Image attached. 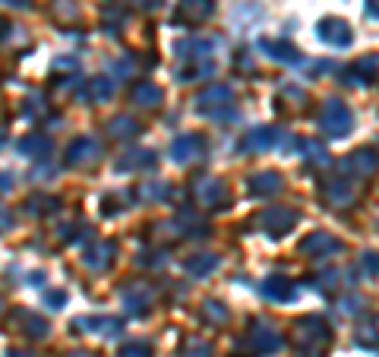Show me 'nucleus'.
<instances>
[{
	"mask_svg": "<svg viewBox=\"0 0 379 357\" xmlns=\"http://www.w3.org/2000/svg\"><path fill=\"white\" fill-rule=\"evenodd\" d=\"M332 338L329 326L323 323V319L316 316H303L294 323V329H291V341H294L301 351H316V348H326Z\"/></svg>",
	"mask_w": 379,
	"mask_h": 357,
	"instance_id": "1",
	"label": "nucleus"
},
{
	"mask_svg": "<svg viewBox=\"0 0 379 357\" xmlns=\"http://www.w3.org/2000/svg\"><path fill=\"white\" fill-rule=\"evenodd\" d=\"M351 111H348V105H341L338 98H329L323 105V111H319V127L326 130L329 136H348L351 133Z\"/></svg>",
	"mask_w": 379,
	"mask_h": 357,
	"instance_id": "2",
	"label": "nucleus"
},
{
	"mask_svg": "<svg viewBox=\"0 0 379 357\" xmlns=\"http://www.w3.org/2000/svg\"><path fill=\"white\" fill-rule=\"evenodd\" d=\"M228 184L224 180H218V177H199L193 184V200L196 202H202V206H218V209H224L228 206Z\"/></svg>",
	"mask_w": 379,
	"mask_h": 357,
	"instance_id": "3",
	"label": "nucleus"
},
{
	"mask_svg": "<svg viewBox=\"0 0 379 357\" xmlns=\"http://www.w3.org/2000/svg\"><path fill=\"white\" fill-rule=\"evenodd\" d=\"M297 209H288V206H269L266 212L259 215V224L266 234L272 237H281L284 231H291V224H297Z\"/></svg>",
	"mask_w": 379,
	"mask_h": 357,
	"instance_id": "4",
	"label": "nucleus"
},
{
	"mask_svg": "<svg viewBox=\"0 0 379 357\" xmlns=\"http://www.w3.org/2000/svg\"><path fill=\"white\" fill-rule=\"evenodd\" d=\"M231 101H234V92H231L228 86H212V89H206L196 98V108H199L202 114H209V118H224Z\"/></svg>",
	"mask_w": 379,
	"mask_h": 357,
	"instance_id": "5",
	"label": "nucleus"
},
{
	"mask_svg": "<svg viewBox=\"0 0 379 357\" xmlns=\"http://www.w3.org/2000/svg\"><path fill=\"white\" fill-rule=\"evenodd\" d=\"M376 165H379L376 152H370V149H357V152H351V155H348L345 162L338 165V171L345 174L348 180H360V177H367V174H373V171H376Z\"/></svg>",
	"mask_w": 379,
	"mask_h": 357,
	"instance_id": "6",
	"label": "nucleus"
},
{
	"mask_svg": "<svg viewBox=\"0 0 379 357\" xmlns=\"http://www.w3.org/2000/svg\"><path fill=\"white\" fill-rule=\"evenodd\" d=\"M316 35L332 48H348V45H351V38H354L345 19H335V16H326L323 23L316 26Z\"/></svg>",
	"mask_w": 379,
	"mask_h": 357,
	"instance_id": "7",
	"label": "nucleus"
},
{
	"mask_svg": "<svg viewBox=\"0 0 379 357\" xmlns=\"http://www.w3.org/2000/svg\"><path fill=\"white\" fill-rule=\"evenodd\" d=\"M202 152H206V140H202L199 133L177 136V140H174V145H171V158H174V162H180V165L202 158Z\"/></svg>",
	"mask_w": 379,
	"mask_h": 357,
	"instance_id": "8",
	"label": "nucleus"
},
{
	"mask_svg": "<svg viewBox=\"0 0 379 357\" xmlns=\"http://www.w3.org/2000/svg\"><path fill=\"white\" fill-rule=\"evenodd\" d=\"M301 250L307 253V257H332V253L341 250V244L332 234H326V231H316V234H310L307 240H303Z\"/></svg>",
	"mask_w": 379,
	"mask_h": 357,
	"instance_id": "9",
	"label": "nucleus"
},
{
	"mask_svg": "<svg viewBox=\"0 0 379 357\" xmlns=\"http://www.w3.org/2000/svg\"><path fill=\"white\" fill-rule=\"evenodd\" d=\"M323 193H326V202H332V206H348V202L354 200L351 180L341 177V174H338V177H332V180H326Z\"/></svg>",
	"mask_w": 379,
	"mask_h": 357,
	"instance_id": "10",
	"label": "nucleus"
},
{
	"mask_svg": "<svg viewBox=\"0 0 379 357\" xmlns=\"http://www.w3.org/2000/svg\"><path fill=\"white\" fill-rule=\"evenodd\" d=\"M279 140H281V133L275 127H256V130H250V133H246L244 149L246 152H266V149H272Z\"/></svg>",
	"mask_w": 379,
	"mask_h": 357,
	"instance_id": "11",
	"label": "nucleus"
},
{
	"mask_svg": "<svg viewBox=\"0 0 379 357\" xmlns=\"http://www.w3.org/2000/svg\"><path fill=\"white\" fill-rule=\"evenodd\" d=\"M98 158V143L89 140V136H79V140L70 143L67 149V165H85Z\"/></svg>",
	"mask_w": 379,
	"mask_h": 357,
	"instance_id": "12",
	"label": "nucleus"
},
{
	"mask_svg": "<svg viewBox=\"0 0 379 357\" xmlns=\"http://www.w3.org/2000/svg\"><path fill=\"white\" fill-rule=\"evenodd\" d=\"M215 10L212 0H180V13L177 19L180 23H202V19H209Z\"/></svg>",
	"mask_w": 379,
	"mask_h": 357,
	"instance_id": "13",
	"label": "nucleus"
},
{
	"mask_svg": "<svg viewBox=\"0 0 379 357\" xmlns=\"http://www.w3.org/2000/svg\"><path fill=\"white\" fill-rule=\"evenodd\" d=\"M250 341H253V348H256L259 354H272V351H279L281 348V335L272 329V326H262L256 323V329L250 332Z\"/></svg>",
	"mask_w": 379,
	"mask_h": 357,
	"instance_id": "14",
	"label": "nucleus"
},
{
	"mask_svg": "<svg viewBox=\"0 0 379 357\" xmlns=\"http://www.w3.org/2000/svg\"><path fill=\"white\" fill-rule=\"evenodd\" d=\"M10 326H26V335H32V338H45L48 335V323L41 316H35L32 310H16L10 316Z\"/></svg>",
	"mask_w": 379,
	"mask_h": 357,
	"instance_id": "15",
	"label": "nucleus"
},
{
	"mask_svg": "<svg viewBox=\"0 0 379 357\" xmlns=\"http://www.w3.org/2000/svg\"><path fill=\"white\" fill-rule=\"evenodd\" d=\"M259 48L266 51L272 61H281V63H297L301 61V54H297L294 45H288V41H272V38H262Z\"/></svg>",
	"mask_w": 379,
	"mask_h": 357,
	"instance_id": "16",
	"label": "nucleus"
},
{
	"mask_svg": "<svg viewBox=\"0 0 379 357\" xmlns=\"http://www.w3.org/2000/svg\"><path fill=\"white\" fill-rule=\"evenodd\" d=\"M76 326H83V332H98V335L120 332V319L114 316H85V319H76Z\"/></svg>",
	"mask_w": 379,
	"mask_h": 357,
	"instance_id": "17",
	"label": "nucleus"
},
{
	"mask_svg": "<svg viewBox=\"0 0 379 357\" xmlns=\"http://www.w3.org/2000/svg\"><path fill=\"white\" fill-rule=\"evenodd\" d=\"M262 294H266L269 301H291V297H294V285H291V279H284V275H272V279H266V285H262Z\"/></svg>",
	"mask_w": 379,
	"mask_h": 357,
	"instance_id": "18",
	"label": "nucleus"
},
{
	"mask_svg": "<svg viewBox=\"0 0 379 357\" xmlns=\"http://www.w3.org/2000/svg\"><path fill=\"white\" fill-rule=\"evenodd\" d=\"M114 95V79L111 76H95L89 79V89H85V98L95 101V105H101V101H108Z\"/></svg>",
	"mask_w": 379,
	"mask_h": 357,
	"instance_id": "19",
	"label": "nucleus"
},
{
	"mask_svg": "<svg viewBox=\"0 0 379 357\" xmlns=\"http://www.w3.org/2000/svg\"><path fill=\"white\" fill-rule=\"evenodd\" d=\"M152 297V288L149 285H133L123 291V304H127L130 313H145V304Z\"/></svg>",
	"mask_w": 379,
	"mask_h": 357,
	"instance_id": "20",
	"label": "nucleus"
},
{
	"mask_svg": "<svg viewBox=\"0 0 379 357\" xmlns=\"http://www.w3.org/2000/svg\"><path fill=\"white\" fill-rule=\"evenodd\" d=\"M250 190L256 196H275L281 190V177L275 171H266V174H256V177L250 180Z\"/></svg>",
	"mask_w": 379,
	"mask_h": 357,
	"instance_id": "21",
	"label": "nucleus"
},
{
	"mask_svg": "<svg viewBox=\"0 0 379 357\" xmlns=\"http://www.w3.org/2000/svg\"><path fill=\"white\" fill-rule=\"evenodd\" d=\"M19 152H23V155H28V158H48L51 140H48V136L32 133V136H26V140H19Z\"/></svg>",
	"mask_w": 379,
	"mask_h": 357,
	"instance_id": "22",
	"label": "nucleus"
},
{
	"mask_svg": "<svg viewBox=\"0 0 379 357\" xmlns=\"http://www.w3.org/2000/svg\"><path fill=\"white\" fill-rule=\"evenodd\" d=\"M215 266H218V257H215V253H196V257L187 259V272L193 275V279H202V275H209Z\"/></svg>",
	"mask_w": 379,
	"mask_h": 357,
	"instance_id": "23",
	"label": "nucleus"
},
{
	"mask_svg": "<svg viewBox=\"0 0 379 357\" xmlns=\"http://www.w3.org/2000/svg\"><path fill=\"white\" fill-rule=\"evenodd\" d=\"M111 253H114V244H95L92 250L83 257V262H85L89 269H105L108 259H111Z\"/></svg>",
	"mask_w": 379,
	"mask_h": 357,
	"instance_id": "24",
	"label": "nucleus"
},
{
	"mask_svg": "<svg viewBox=\"0 0 379 357\" xmlns=\"http://www.w3.org/2000/svg\"><path fill=\"white\" fill-rule=\"evenodd\" d=\"M133 98H136V105H142V108H155L158 101H162V89H158L155 83H140Z\"/></svg>",
	"mask_w": 379,
	"mask_h": 357,
	"instance_id": "25",
	"label": "nucleus"
},
{
	"mask_svg": "<svg viewBox=\"0 0 379 357\" xmlns=\"http://www.w3.org/2000/svg\"><path fill=\"white\" fill-rule=\"evenodd\" d=\"M108 130H111V136H114V140H130V136H136V133H140V123H136L133 118H127V114H123V118H114V120H111V127H108Z\"/></svg>",
	"mask_w": 379,
	"mask_h": 357,
	"instance_id": "26",
	"label": "nucleus"
},
{
	"mask_svg": "<svg viewBox=\"0 0 379 357\" xmlns=\"http://www.w3.org/2000/svg\"><path fill=\"white\" fill-rule=\"evenodd\" d=\"M212 48H215L212 38H190V41H184V45H177L180 54H190L193 61H196V57H206Z\"/></svg>",
	"mask_w": 379,
	"mask_h": 357,
	"instance_id": "27",
	"label": "nucleus"
},
{
	"mask_svg": "<svg viewBox=\"0 0 379 357\" xmlns=\"http://www.w3.org/2000/svg\"><path fill=\"white\" fill-rule=\"evenodd\" d=\"M155 155L152 152H133V155H123L118 162V171H130V167H152Z\"/></svg>",
	"mask_w": 379,
	"mask_h": 357,
	"instance_id": "28",
	"label": "nucleus"
},
{
	"mask_svg": "<svg viewBox=\"0 0 379 357\" xmlns=\"http://www.w3.org/2000/svg\"><path fill=\"white\" fill-rule=\"evenodd\" d=\"M212 73H215L212 61H199V57H196V61L190 63V67H187L184 73H180V79L187 83V79H202V76H212Z\"/></svg>",
	"mask_w": 379,
	"mask_h": 357,
	"instance_id": "29",
	"label": "nucleus"
},
{
	"mask_svg": "<svg viewBox=\"0 0 379 357\" xmlns=\"http://www.w3.org/2000/svg\"><path fill=\"white\" fill-rule=\"evenodd\" d=\"M184 357H212V345L202 338H190L184 345Z\"/></svg>",
	"mask_w": 379,
	"mask_h": 357,
	"instance_id": "30",
	"label": "nucleus"
},
{
	"mask_svg": "<svg viewBox=\"0 0 379 357\" xmlns=\"http://www.w3.org/2000/svg\"><path fill=\"white\" fill-rule=\"evenodd\" d=\"M32 206H28V212L35 215H45V212H57V200H51V196H35V200H28Z\"/></svg>",
	"mask_w": 379,
	"mask_h": 357,
	"instance_id": "31",
	"label": "nucleus"
},
{
	"mask_svg": "<svg viewBox=\"0 0 379 357\" xmlns=\"http://www.w3.org/2000/svg\"><path fill=\"white\" fill-rule=\"evenodd\" d=\"M202 313H206V319H212V323H228V310H224L218 301H206Z\"/></svg>",
	"mask_w": 379,
	"mask_h": 357,
	"instance_id": "32",
	"label": "nucleus"
},
{
	"mask_svg": "<svg viewBox=\"0 0 379 357\" xmlns=\"http://www.w3.org/2000/svg\"><path fill=\"white\" fill-rule=\"evenodd\" d=\"M118 357H152V348L149 345H127V348H120V354Z\"/></svg>",
	"mask_w": 379,
	"mask_h": 357,
	"instance_id": "33",
	"label": "nucleus"
},
{
	"mask_svg": "<svg viewBox=\"0 0 379 357\" xmlns=\"http://www.w3.org/2000/svg\"><path fill=\"white\" fill-rule=\"evenodd\" d=\"M316 285H319V291H326V294H329V291H335V288L341 285V275L338 272H326L323 279L316 281Z\"/></svg>",
	"mask_w": 379,
	"mask_h": 357,
	"instance_id": "34",
	"label": "nucleus"
},
{
	"mask_svg": "<svg viewBox=\"0 0 379 357\" xmlns=\"http://www.w3.org/2000/svg\"><path fill=\"white\" fill-rule=\"evenodd\" d=\"M360 269L367 275H379V257H376V253H367V257L360 259Z\"/></svg>",
	"mask_w": 379,
	"mask_h": 357,
	"instance_id": "35",
	"label": "nucleus"
},
{
	"mask_svg": "<svg viewBox=\"0 0 379 357\" xmlns=\"http://www.w3.org/2000/svg\"><path fill=\"white\" fill-rule=\"evenodd\" d=\"M45 301H48V307H63V304H67V294H63V291H48Z\"/></svg>",
	"mask_w": 379,
	"mask_h": 357,
	"instance_id": "36",
	"label": "nucleus"
},
{
	"mask_svg": "<svg viewBox=\"0 0 379 357\" xmlns=\"http://www.w3.org/2000/svg\"><path fill=\"white\" fill-rule=\"evenodd\" d=\"M167 193V184H145L140 196H165Z\"/></svg>",
	"mask_w": 379,
	"mask_h": 357,
	"instance_id": "37",
	"label": "nucleus"
},
{
	"mask_svg": "<svg viewBox=\"0 0 379 357\" xmlns=\"http://www.w3.org/2000/svg\"><path fill=\"white\" fill-rule=\"evenodd\" d=\"M10 222H13L10 209H4V206H0V231H6V228H10Z\"/></svg>",
	"mask_w": 379,
	"mask_h": 357,
	"instance_id": "38",
	"label": "nucleus"
},
{
	"mask_svg": "<svg viewBox=\"0 0 379 357\" xmlns=\"http://www.w3.org/2000/svg\"><path fill=\"white\" fill-rule=\"evenodd\" d=\"M133 4H140L142 10H155V6L162 4V0H133Z\"/></svg>",
	"mask_w": 379,
	"mask_h": 357,
	"instance_id": "39",
	"label": "nucleus"
},
{
	"mask_svg": "<svg viewBox=\"0 0 379 357\" xmlns=\"http://www.w3.org/2000/svg\"><path fill=\"white\" fill-rule=\"evenodd\" d=\"M367 13H370V16H376V19H379V0H367Z\"/></svg>",
	"mask_w": 379,
	"mask_h": 357,
	"instance_id": "40",
	"label": "nucleus"
},
{
	"mask_svg": "<svg viewBox=\"0 0 379 357\" xmlns=\"http://www.w3.org/2000/svg\"><path fill=\"white\" fill-rule=\"evenodd\" d=\"M10 187H13V177L10 174H0V190H10Z\"/></svg>",
	"mask_w": 379,
	"mask_h": 357,
	"instance_id": "41",
	"label": "nucleus"
},
{
	"mask_svg": "<svg viewBox=\"0 0 379 357\" xmlns=\"http://www.w3.org/2000/svg\"><path fill=\"white\" fill-rule=\"evenodd\" d=\"M6 4H13V6H28V0H6Z\"/></svg>",
	"mask_w": 379,
	"mask_h": 357,
	"instance_id": "42",
	"label": "nucleus"
},
{
	"mask_svg": "<svg viewBox=\"0 0 379 357\" xmlns=\"http://www.w3.org/2000/svg\"><path fill=\"white\" fill-rule=\"evenodd\" d=\"M6 357H32V354H26V351H10Z\"/></svg>",
	"mask_w": 379,
	"mask_h": 357,
	"instance_id": "43",
	"label": "nucleus"
}]
</instances>
